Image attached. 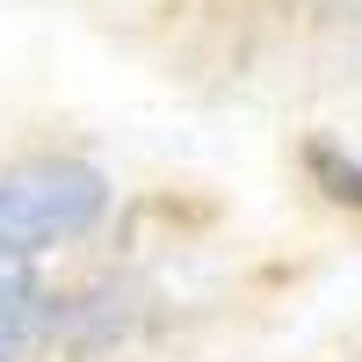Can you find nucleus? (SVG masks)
<instances>
[{
	"label": "nucleus",
	"instance_id": "1",
	"mask_svg": "<svg viewBox=\"0 0 362 362\" xmlns=\"http://www.w3.org/2000/svg\"><path fill=\"white\" fill-rule=\"evenodd\" d=\"M116 210L109 167L80 153H29L0 167V268H37L66 247H87Z\"/></svg>",
	"mask_w": 362,
	"mask_h": 362
},
{
	"label": "nucleus",
	"instance_id": "2",
	"mask_svg": "<svg viewBox=\"0 0 362 362\" xmlns=\"http://www.w3.org/2000/svg\"><path fill=\"white\" fill-rule=\"evenodd\" d=\"M66 297L37 283V268H0V362H37L58 341Z\"/></svg>",
	"mask_w": 362,
	"mask_h": 362
},
{
	"label": "nucleus",
	"instance_id": "3",
	"mask_svg": "<svg viewBox=\"0 0 362 362\" xmlns=\"http://www.w3.org/2000/svg\"><path fill=\"white\" fill-rule=\"evenodd\" d=\"M297 167H305V181L334 203V210H348V218H362V153H348L341 138H326V131H312L305 145H297Z\"/></svg>",
	"mask_w": 362,
	"mask_h": 362
}]
</instances>
